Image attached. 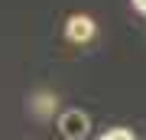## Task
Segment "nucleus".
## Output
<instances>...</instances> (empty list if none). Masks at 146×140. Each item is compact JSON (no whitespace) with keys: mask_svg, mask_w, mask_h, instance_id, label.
<instances>
[{"mask_svg":"<svg viewBox=\"0 0 146 140\" xmlns=\"http://www.w3.org/2000/svg\"><path fill=\"white\" fill-rule=\"evenodd\" d=\"M88 127H91V121H88V114H84V111H78V108L62 111V114H58V134L68 137V140L88 137Z\"/></svg>","mask_w":146,"mask_h":140,"instance_id":"1","label":"nucleus"},{"mask_svg":"<svg viewBox=\"0 0 146 140\" xmlns=\"http://www.w3.org/2000/svg\"><path fill=\"white\" fill-rule=\"evenodd\" d=\"M65 36L68 42H88L94 39V20L91 16H84V13H75V16H68V23H65Z\"/></svg>","mask_w":146,"mask_h":140,"instance_id":"2","label":"nucleus"},{"mask_svg":"<svg viewBox=\"0 0 146 140\" xmlns=\"http://www.w3.org/2000/svg\"><path fill=\"white\" fill-rule=\"evenodd\" d=\"M136 134L130 127H114V130H104V134H101V140H133Z\"/></svg>","mask_w":146,"mask_h":140,"instance_id":"3","label":"nucleus"},{"mask_svg":"<svg viewBox=\"0 0 146 140\" xmlns=\"http://www.w3.org/2000/svg\"><path fill=\"white\" fill-rule=\"evenodd\" d=\"M133 7H136L140 13H146V0H133Z\"/></svg>","mask_w":146,"mask_h":140,"instance_id":"4","label":"nucleus"}]
</instances>
